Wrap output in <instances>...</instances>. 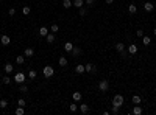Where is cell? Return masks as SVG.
I'll return each instance as SVG.
<instances>
[{
	"label": "cell",
	"mask_w": 156,
	"mask_h": 115,
	"mask_svg": "<svg viewBox=\"0 0 156 115\" xmlns=\"http://www.w3.org/2000/svg\"><path fill=\"white\" fill-rule=\"evenodd\" d=\"M150 42H151V39H150V37L148 36H142V44H144V45H150Z\"/></svg>",
	"instance_id": "d6986e66"
},
{
	"label": "cell",
	"mask_w": 156,
	"mask_h": 115,
	"mask_svg": "<svg viewBox=\"0 0 156 115\" xmlns=\"http://www.w3.org/2000/svg\"><path fill=\"white\" fill-rule=\"evenodd\" d=\"M136 11H137V8H136V5H128V12L130 14H136Z\"/></svg>",
	"instance_id": "e0dca14e"
},
{
	"label": "cell",
	"mask_w": 156,
	"mask_h": 115,
	"mask_svg": "<svg viewBox=\"0 0 156 115\" xmlns=\"http://www.w3.org/2000/svg\"><path fill=\"white\" fill-rule=\"evenodd\" d=\"M39 34H41V36H47V34H48V30L45 28V27H41V30H39Z\"/></svg>",
	"instance_id": "7402d4cb"
},
{
	"label": "cell",
	"mask_w": 156,
	"mask_h": 115,
	"mask_svg": "<svg viewBox=\"0 0 156 115\" xmlns=\"http://www.w3.org/2000/svg\"><path fill=\"white\" fill-rule=\"evenodd\" d=\"M45 41H47L48 44H53V42H55V33H50V34H47V36H45Z\"/></svg>",
	"instance_id": "7c38bea8"
},
{
	"label": "cell",
	"mask_w": 156,
	"mask_h": 115,
	"mask_svg": "<svg viewBox=\"0 0 156 115\" xmlns=\"http://www.w3.org/2000/svg\"><path fill=\"white\" fill-rule=\"evenodd\" d=\"M83 5H84V0H73V2H72V6L78 8V10H80V8H81Z\"/></svg>",
	"instance_id": "30bf717a"
},
{
	"label": "cell",
	"mask_w": 156,
	"mask_h": 115,
	"mask_svg": "<svg viewBox=\"0 0 156 115\" xmlns=\"http://www.w3.org/2000/svg\"><path fill=\"white\" fill-rule=\"evenodd\" d=\"M22 12H24L25 16L30 14V12H31V8H30V6H24V8H22Z\"/></svg>",
	"instance_id": "f1b7e54d"
},
{
	"label": "cell",
	"mask_w": 156,
	"mask_h": 115,
	"mask_svg": "<svg viewBox=\"0 0 156 115\" xmlns=\"http://www.w3.org/2000/svg\"><path fill=\"white\" fill-rule=\"evenodd\" d=\"M6 106H8V101H6V100H2V101H0V109H5Z\"/></svg>",
	"instance_id": "e575fe53"
},
{
	"label": "cell",
	"mask_w": 156,
	"mask_h": 115,
	"mask_svg": "<svg viewBox=\"0 0 156 115\" xmlns=\"http://www.w3.org/2000/svg\"><path fill=\"white\" fill-rule=\"evenodd\" d=\"M17 104L22 106V107H25V106H27V101H25L24 98H20V100H17Z\"/></svg>",
	"instance_id": "1f68e13d"
},
{
	"label": "cell",
	"mask_w": 156,
	"mask_h": 115,
	"mask_svg": "<svg viewBox=\"0 0 156 115\" xmlns=\"http://www.w3.org/2000/svg\"><path fill=\"white\" fill-rule=\"evenodd\" d=\"M24 61H25V58H24V56H17V58H16V64H19V65H22Z\"/></svg>",
	"instance_id": "4316f807"
},
{
	"label": "cell",
	"mask_w": 156,
	"mask_h": 115,
	"mask_svg": "<svg viewBox=\"0 0 156 115\" xmlns=\"http://www.w3.org/2000/svg\"><path fill=\"white\" fill-rule=\"evenodd\" d=\"M136 34H137V37H142V36H144V30H137Z\"/></svg>",
	"instance_id": "74e56055"
},
{
	"label": "cell",
	"mask_w": 156,
	"mask_h": 115,
	"mask_svg": "<svg viewBox=\"0 0 156 115\" xmlns=\"http://www.w3.org/2000/svg\"><path fill=\"white\" fill-rule=\"evenodd\" d=\"M24 54H25V56H27V58H31L33 54H35V50H33L31 47H28V48H25V52H24Z\"/></svg>",
	"instance_id": "ba28073f"
},
{
	"label": "cell",
	"mask_w": 156,
	"mask_h": 115,
	"mask_svg": "<svg viewBox=\"0 0 156 115\" xmlns=\"http://www.w3.org/2000/svg\"><path fill=\"white\" fill-rule=\"evenodd\" d=\"M133 114L134 115H141L142 114V107L139 104H136V106H134V109H133Z\"/></svg>",
	"instance_id": "9a60e30c"
},
{
	"label": "cell",
	"mask_w": 156,
	"mask_h": 115,
	"mask_svg": "<svg viewBox=\"0 0 156 115\" xmlns=\"http://www.w3.org/2000/svg\"><path fill=\"white\" fill-rule=\"evenodd\" d=\"M137 53V45L136 44H130L128 45V54H136Z\"/></svg>",
	"instance_id": "52a82bcc"
},
{
	"label": "cell",
	"mask_w": 156,
	"mask_h": 115,
	"mask_svg": "<svg viewBox=\"0 0 156 115\" xmlns=\"http://www.w3.org/2000/svg\"><path fill=\"white\" fill-rule=\"evenodd\" d=\"M16 115H24V107L22 106H19V107L16 109Z\"/></svg>",
	"instance_id": "d6a6232c"
},
{
	"label": "cell",
	"mask_w": 156,
	"mask_h": 115,
	"mask_svg": "<svg viewBox=\"0 0 156 115\" xmlns=\"http://www.w3.org/2000/svg\"><path fill=\"white\" fill-rule=\"evenodd\" d=\"M69 110H70V112H77V110H78V106L75 104V103L70 104V106H69Z\"/></svg>",
	"instance_id": "f546056e"
},
{
	"label": "cell",
	"mask_w": 156,
	"mask_h": 115,
	"mask_svg": "<svg viewBox=\"0 0 156 115\" xmlns=\"http://www.w3.org/2000/svg\"><path fill=\"white\" fill-rule=\"evenodd\" d=\"M70 53H72L73 56H80V54H81V50H80L78 47H73V48H72V52H70Z\"/></svg>",
	"instance_id": "ac0fdd59"
},
{
	"label": "cell",
	"mask_w": 156,
	"mask_h": 115,
	"mask_svg": "<svg viewBox=\"0 0 156 115\" xmlns=\"http://www.w3.org/2000/svg\"><path fill=\"white\" fill-rule=\"evenodd\" d=\"M112 2H114V0H106V5H111Z\"/></svg>",
	"instance_id": "60d3db41"
},
{
	"label": "cell",
	"mask_w": 156,
	"mask_h": 115,
	"mask_svg": "<svg viewBox=\"0 0 156 115\" xmlns=\"http://www.w3.org/2000/svg\"><path fill=\"white\" fill-rule=\"evenodd\" d=\"M144 8H145L147 12H151V11H153V3H151V2H147L145 5H144Z\"/></svg>",
	"instance_id": "5bb4252c"
},
{
	"label": "cell",
	"mask_w": 156,
	"mask_h": 115,
	"mask_svg": "<svg viewBox=\"0 0 156 115\" xmlns=\"http://www.w3.org/2000/svg\"><path fill=\"white\" fill-rule=\"evenodd\" d=\"M123 96L122 95H116L114 98H112V104L114 106H117V107H122V106H123Z\"/></svg>",
	"instance_id": "6da1fadb"
},
{
	"label": "cell",
	"mask_w": 156,
	"mask_h": 115,
	"mask_svg": "<svg viewBox=\"0 0 156 115\" xmlns=\"http://www.w3.org/2000/svg\"><path fill=\"white\" fill-rule=\"evenodd\" d=\"M42 73H44L45 78H50V76H53L55 70H53V67H52V65H45V67H44V70H42Z\"/></svg>",
	"instance_id": "7a4b0ae2"
},
{
	"label": "cell",
	"mask_w": 156,
	"mask_h": 115,
	"mask_svg": "<svg viewBox=\"0 0 156 115\" xmlns=\"http://www.w3.org/2000/svg\"><path fill=\"white\" fill-rule=\"evenodd\" d=\"M62 6H64L66 10H67V8L72 6V2H70V0H64V2H62Z\"/></svg>",
	"instance_id": "83f0119b"
},
{
	"label": "cell",
	"mask_w": 156,
	"mask_h": 115,
	"mask_svg": "<svg viewBox=\"0 0 156 115\" xmlns=\"http://www.w3.org/2000/svg\"><path fill=\"white\" fill-rule=\"evenodd\" d=\"M75 72H77L78 75H81V73H84V72H86V69H84V65H81V64H78V65L75 67Z\"/></svg>",
	"instance_id": "8fae6325"
},
{
	"label": "cell",
	"mask_w": 156,
	"mask_h": 115,
	"mask_svg": "<svg viewBox=\"0 0 156 115\" xmlns=\"http://www.w3.org/2000/svg\"><path fill=\"white\" fill-rule=\"evenodd\" d=\"M153 34H155V36H156V28H155V30H153Z\"/></svg>",
	"instance_id": "b9f144b4"
},
{
	"label": "cell",
	"mask_w": 156,
	"mask_h": 115,
	"mask_svg": "<svg viewBox=\"0 0 156 115\" xmlns=\"http://www.w3.org/2000/svg\"><path fill=\"white\" fill-rule=\"evenodd\" d=\"M36 70H30V72H28V78H30V79H35L36 78Z\"/></svg>",
	"instance_id": "484cf974"
},
{
	"label": "cell",
	"mask_w": 156,
	"mask_h": 115,
	"mask_svg": "<svg viewBox=\"0 0 156 115\" xmlns=\"http://www.w3.org/2000/svg\"><path fill=\"white\" fill-rule=\"evenodd\" d=\"M119 109H120V107H117V106L112 104V110H111V112H112V114H119Z\"/></svg>",
	"instance_id": "8d00e7d4"
},
{
	"label": "cell",
	"mask_w": 156,
	"mask_h": 115,
	"mask_svg": "<svg viewBox=\"0 0 156 115\" xmlns=\"http://www.w3.org/2000/svg\"><path fill=\"white\" fill-rule=\"evenodd\" d=\"M94 2H95V0H84V3H86V5H89V6L94 5Z\"/></svg>",
	"instance_id": "f35d334b"
},
{
	"label": "cell",
	"mask_w": 156,
	"mask_h": 115,
	"mask_svg": "<svg viewBox=\"0 0 156 115\" xmlns=\"http://www.w3.org/2000/svg\"><path fill=\"white\" fill-rule=\"evenodd\" d=\"M50 31H52V33H58V31H60V27H58L56 23H53L52 27H50Z\"/></svg>",
	"instance_id": "d4e9b609"
},
{
	"label": "cell",
	"mask_w": 156,
	"mask_h": 115,
	"mask_svg": "<svg viewBox=\"0 0 156 115\" xmlns=\"http://www.w3.org/2000/svg\"><path fill=\"white\" fill-rule=\"evenodd\" d=\"M72 48H73V44H72V42H66V44H64V50H66L67 53L72 52Z\"/></svg>",
	"instance_id": "4fadbf2b"
},
{
	"label": "cell",
	"mask_w": 156,
	"mask_h": 115,
	"mask_svg": "<svg viewBox=\"0 0 156 115\" xmlns=\"http://www.w3.org/2000/svg\"><path fill=\"white\" fill-rule=\"evenodd\" d=\"M80 110H81V114H87L89 112V106L87 104H80Z\"/></svg>",
	"instance_id": "2e32d148"
},
{
	"label": "cell",
	"mask_w": 156,
	"mask_h": 115,
	"mask_svg": "<svg viewBox=\"0 0 156 115\" xmlns=\"http://www.w3.org/2000/svg\"><path fill=\"white\" fill-rule=\"evenodd\" d=\"M86 12H87V11H86V8H83V6L80 8V16H86Z\"/></svg>",
	"instance_id": "d590c367"
},
{
	"label": "cell",
	"mask_w": 156,
	"mask_h": 115,
	"mask_svg": "<svg viewBox=\"0 0 156 115\" xmlns=\"http://www.w3.org/2000/svg\"><path fill=\"white\" fill-rule=\"evenodd\" d=\"M2 83H3V84H10V83H11V78H10V76H3Z\"/></svg>",
	"instance_id": "836d02e7"
},
{
	"label": "cell",
	"mask_w": 156,
	"mask_h": 115,
	"mask_svg": "<svg viewBox=\"0 0 156 115\" xmlns=\"http://www.w3.org/2000/svg\"><path fill=\"white\" fill-rule=\"evenodd\" d=\"M72 98H73L75 101H80V100H81V93H80V92H73V95H72Z\"/></svg>",
	"instance_id": "cb8c5ba5"
},
{
	"label": "cell",
	"mask_w": 156,
	"mask_h": 115,
	"mask_svg": "<svg viewBox=\"0 0 156 115\" xmlns=\"http://www.w3.org/2000/svg\"><path fill=\"white\" fill-rule=\"evenodd\" d=\"M19 92H22V93H27V92H28V87H27V86H25V84L22 83V84L19 86Z\"/></svg>",
	"instance_id": "44dd1931"
},
{
	"label": "cell",
	"mask_w": 156,
	"mask_h": 115,
	"mask_svg": "<svg viewBox=\"0 0 156 115\" xmlns=\"http://www.w3.org/2000/svg\"><path fill=\"white\" fill-rule=\"evenodd\" d=\"M14 81L17 84H22L24 81H25V75L24 73H16V76H14Z\"/></svg>",
	"instance_id": "5b68a950"
},
{
	"label": "cell",
	"mask_w": 156,
	"mask_h": 115,
	"mask_svg": "<svg viewBox=\"0 0 156 115\" xmlns=\"http://www.w3.org/2000/svg\"><path fill=\"white\" fill-rule=\"evenodd\" d=\"M84 69H86V72H87V73H95V72H97V69H95V65H94V64H86V65H84Z\"/></svg>",
	"instance_id": "277c9868"
},
{
	"label": "cell",
	"mask_w": 156,
	"mask_h": 115,
	"mask_svg": "<svg viewBox=\"0 0 156 115\" xmlns=\"http://www.w3.org/2000/svg\"><path fill=\"white\" fill-rule=\"evenodd\" d=\"M133 103H134V104H139V103H141V96H139V95H134V96H133Z\"/></svg>",
	"instance_id": "4dcf8cb0"
},
{
	"label": "cell",
	"mask_w": 156,
	"mask_h": 115,
	"mask_svg": "<svg viewBox=\"0 0 156 115\" xmlns=\"http://www.w3.org/2000/svg\"><path fill=\"white\" fill-rule=\"evenodd\" d=\"M8 14H10V16H14V14H16V10H14V8H11V10L8 11Z\"/></svg>",
	"instance_id": "ab89813d"
},
{
	"label": "cell",
	"mask_w": 156,
	"mask_h": 115,
	"mask_svg": "<svg viewBox=\"0 0 156 115\" xmlns=\"http://www.w3.org/2000/svg\"><path fill=\"white\" fill-rule=\"evenodd\" d=\"M60 65H61V67H66V65H67V59H66V56H61V58H60Z\"/></svg>",
	"instance_id": "603a6c76"
},
{
	"label": "cell",
	"mask_w": 156,
	"mask_h": 115,
	"mask_svg": "<svg viewBox=\"0 0 156 115\" xmlns=\"http://www.w3.org/2000/svg\"><path fill=\"white\" fill-rule=\"evenodd\" d=\"M123 50H125V44H123V42H117V44H116V52L122 53Z\"/></svg>",
	"instance_id": "9c48e42d"
},
{
	"label": "cell",
	"mask_w": 156,
	"mask_h": 115,
	"mask_svg": "<svg viewBox=\"0 0 156 115\" xmlns=\"http://www.w3.org/2000/svg\"><path fill=\"white\" fill-rule=\"evenodd\" d=\"M98 89L102 92H108V89H109V83H108V79H102L98 83Z\"/></svg>",
	"instance_id": "3957f363"
},
{
	"label": "cell",
	"mask_w": 156,
	"mask_h": 115,
	"mask_svg": "<svg viewBox=\"0 0 156 115\" xmlns=\"http://www.w3.org/2000/svg\"><path fill=\"white\" fill-rule=\"evenodd\" d=\"M12 70H14V67H12V64H5V72H6V73H11Z\"/></svg>",
	"instance_id": "ffe728a7"
},
{
	"label": "cell",
	"mask_w": 156,
	"mask_h": 115,
	"mask_svg": "<svg viewBox=\"0 0 156 115\" xmlns=\"http://www.w3.org/2000/svg\"><path fill=\"white\" fill-rule=\"evenodd\" d=\"M0 42H2V45H10L11 44V39H10V36H6V34H3L2 37H0Z\"/></svg>",
	"instance_id": "8992f818"
}]
</instances>
